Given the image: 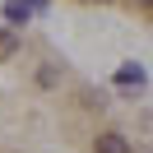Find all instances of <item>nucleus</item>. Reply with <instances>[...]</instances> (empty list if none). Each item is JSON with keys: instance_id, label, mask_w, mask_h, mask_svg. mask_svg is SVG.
<instances>
[{"instance_id": "nucleus-5", "label": "nucleus", "mask_w": 153, "mask_h": 153, "mask_svg": "<svg viewBox=\"0 0 153 153\" xmlns=\"http://www.w3.org/2000/svg\"><path fill=\"white\" fill-rule=\"evenodd\" d=\"M134 5H144V10H153V0H134Z\"/></svg>"}, {"instance_id": "nucleus-4", "label": "nucleus", "mask_w": 153, "mask_h": 153, "mask_svg": "<svg viewBox=\"0 0 153 153\" xmlns=\"http://www.w3.org/2000/svg\"><path fill=\"white\" fill-rule=\"evenodd\" d=\"M5 14H10V19H14V23H19V19H23V14H28V5H23V0H10V5H5Z\"/></svg>"}, {"instance_id": "nucleus-2", "label": "nucleus", "mask_w": 153, "mask_h": 153, "mask_svg": "<svg viewBox=\"0 0 153 153\" xmlns=\"http://www.w3.org/2000/svg\"><path fill=\"white\" fill-rule=\"evenodd\" d=\"M14 56H19V37L10 28H0V60H14Z\"/></svg>"}, {"instance_id": "nucleus-3", "label": "nucleus", "mask_w": 153, "mask_h": 153, "mask_svg": "<svg viewBox=\"0 0 153 153\" xmlns=\"http://www.w3.org/2000/svg\"><path fill=\"white\" fill-rule=\"evenodd\" d=\"M116 79H121V84H134V88H139V84H144V70H139V65H125Z\"/></svg>"}, {"instance_id": "nucleus-1", "label": "nucleus", "mask_w": 153, "mask_h": 153, "mask_svg": "<svg viewBox=\"0 0 153 153\" xmlns=\"http://www.w3.org/2000/svg\"><path fill=\"white\" fill-rule=\"evenodd\" d=\"M93 153H130V144H125V134H116V130H107V134H97V144H93Z\"/></svg>"}]
</instances>
